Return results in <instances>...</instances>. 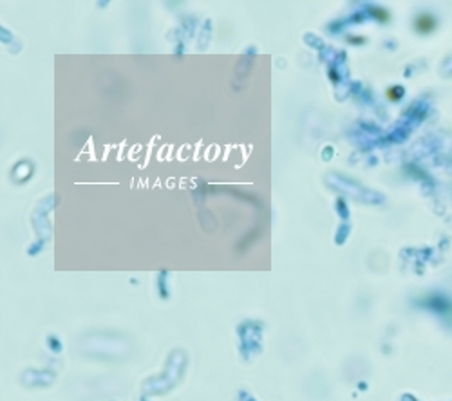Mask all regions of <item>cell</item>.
<instances>
[{
    "mask_svg": "<svg viewBox=\"0 0 452 401\" xmlns=\"http://www.w3.org/2000/svg\"><path fill=\"white\" fill-rule=\"evenodd\" d=\"M436 26V20L431 15H420L416 18V31L418 33H431Z\"/></svg>",
    "mask_w": 452,
    "mask_h": 401,
    "instance_id": "cell-1",
    "label": "cell"
}]
</instances>
